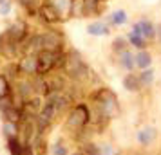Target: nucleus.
<instances>
[{
  "mask_svg": "<svg viewBox=\"0 0 161 155\" xmlns=\"http://www.w3.org/2000/svg\"><path fill=\"white\" fill-rule=\"evenodd\" d=\"M64 70H65L67 78L73 80V81H76V83L85 81L89 78V72H91V69H89V65L85 63L83 56H81L80 51H76V49H71L69 52H65V65H64Z\"/></svg>",
  "mask_w": 161,
  "mask_h": 155,
  "instance_id": "1",
  "label": "nucleus"
},
{
  "mask_svg": "<svg viewBox=\"0 0 161 155\" xmlns=\"http://www.w3.org/2000/svg\"><path fill=\"white\" fill-rule=\"evenodd\" d=\"M110 49H112V52H114V54H119V52L130 49L127 36H116L114 40H112V44H110Z\"/></svg>",
  "mask_w": 161,
  "mask_h": 155,
  "instance_id": "19",
  "label": "nucleus"
},
{
  "mask_svg": "<svg viewBox=\"0 0 161 155\" xmlns=\"http://www.w3.org/2000/svg\"><path fill=\"white\" fill-rule=\"evenodd\" d=\"M87 34L91 36H109L110 34V25L107 23V20H94L87 25Z\"/></svg>",
  "mask_w": 161,
  "mask_h": 155,
  "instance_id": "11",
  "label": "nucleus"
},
{
  "mask_svg": "<svg viewBox=\"0 0 161 155\" xmlns=\"http://www.w3.org/2000/svg\"><path fill=\"white\" fill-rule=\"evenodd\" d=\"M127 40H129V45H130V49H136V51H143V49H147V45H148V42H147L143 36H139L138 33H134V31H129L127 34Z\"/></svg>",
  "mask_w": 161,
  "mask_h": 155,
  "instance_id": "17",
  "label": "nucleus"
},
{
  "mask_svg": "<svg viewBox=\"0 0 161 155\" xmlns=\"http://www.w3.org/2000/svg\"><path fill=\"white\" fill-rule=\"evenodd\" d=\"M73 155H81V153H80V150H78V152H74V153H73Z\"/></svg>",
  "mask_w": 161,
  "mask_h": 155,
  "instance_id": "27",
  "label": "nucleus"
},
{
  "mask_svg": "<svg viewBox=\"0 0 161 155\" xmlns=\"http://www.w3.org/2000/svg\"><path fill=\"white\" fill-rule=\"evenodd\" d=\"M51 155H69V150L67 146H64V142H54L51 146Z\"/></svg>",
  "mask_w": 161,
  "mask_h": 155,
  "instance_id": "23",
  "label": "nucleus"
},
{
  "mask_svg": "<svg viewBox=\"0 0 161 155\" xmlns=\"http://www.w3.org/2000/svg\"><path fill=\"white\" fill-rule=\"evenodd\" d=\"M156 40L161 44V22L156 23Z\"/></svg>",
  "mask_w": 161,
  "mask_h": 155,
  "instance_id": "26",
  "label": "nucleus"
},
{
  "mask_svg": "<svg viewBox=\"0 0 161 155\" xmlns=\"http://www.w3.org/2000/svg\"><path fill=\"white\" fill-rule=\"evenodd\" d=\"M80 153L81 155H102V150H100L98 144L91 142V141H85L80 148Z\"/></svg>",
  "mask_w": 161,
  "mask_h": 155,
  "instance_id": "22",
  "label": "nucleus"
},
{
  "mask_svg": "<svg viewBox=\"0 0 161 155\" xmlns=\"http://www.w3.org/2000/svg\"><path fill=\"white\" fill-rule=\"evenodd\" d=\"M138 142L141 146H148V144H152L156 137H158V130L154 128V126H143L141 130L138 132Z\"/></svg>",
  "mask_w": 161,
  "mask_h": 155,
  "instance_id": "14",
  "label": "nucleus"
},
{
  "mask_svg": "<svg viewBox=\"0 0 161 155\" xmlns=\"http://www.w3.org/2000/svg\"><path fill=\"white\" fill-rule=\"evenodd\" d=\"M38 69L36 76H47L56 69H64L65 65V52H51V51H42L36 54Z\"/></svg>",
  "mask_w": 161,
  "mask_h": 155,
  "instance_id": "4",
  "label": "nucleus"
},
{
  "mask_svg": "<svg viewBox=\"0 0 161 155\" xmlns=\"http://www.w3.org/2000/svg\"><path fill=\"white\" fill-rule=\"evenodd\" d=\"M13 94V85L9 83V78L6 74H0V99Z\"/></svg>",
  "mask_w": 161,
  "mask_h": 155,
  "instance_id": "21",
  "label": "nucleus"
},
{
  "mask_svg": "<svg viewBox=\"0 0 161 155\" xmlns=\"http://www.w3.org/2000/svg\"><path fill=\"white\" fill-rule=\"evenodd\" d=\"M4 2H8V0H0V6H2V4H4Z\"/></svg>",
  "mask_w": 161,
  "mask_h": 155,
  "instance_id": "28",
  "label": "nucleus"
},
{
  "mask_svg": "<svg viewBox=\"0 0 161 155\" xmlns=\"http://www.w3.org/2000/svg\"><path fill=\"white\" fill-rule=\"evenodd\" d=\"M121 85L127 92H139L143 89L141 87V81H139V76L136 72H127L121 80Z\"/></svg>",
  "mask_w": 161,
  "mask_h": 155,
  "instance_id": "13",
  "label": "nucleus"
},
{
  "mask_svg": "<svg viewBox=\"0 0 161 155\" xmlns=\"http://www.w3.org/2000/svg\"><path fill=\"white\" fill-rule=\"evenodd\" d=\"M16 2H18L27 13H31V15H36L38 9H40V6H42L40 0H16Z\"/></svg>",
  "mask_w": 161,
  "mask_h": 155,
  "instance_id": "20",
  "label": "nucleus"
},
{
  "mask_svg": "<svg viewBox=\"0 0 161 155\" xmlns=\"http://www.w3.org/2000/svg\"><path fill=\"white\" fill-rule=\"evenodd\" d=\"M20 49H22V47L16 44L15 40H11L6 31L0 34V54H2V56L13 58V56H16V54L20 52Z\"/></svg>",
  "mask_w": 161,
  "mask_h": 155,
  "instance_id": "9",
  "label": "nucleus"
},
{
  "mask_svg": "<svg viewBox=\"0 0 161 155\" xmlns=\"http://www.w3.org/2000/svg\"><path fill=\"white\" fill-rule=\"evenodd\" d=\"M116 61L125 72H134V69H136V54L132 52V49H127V51L116 54Z\"/></svg>",
  "mask_w": 161,
  "mask_h": 155,
  "instance_id": "10",
  "label": "nucleus"
},
{
  "mask_svg": "<svg viewBox=\"0 0 161 155\" xmlns=\"http://www.w3.org/2000/svg\"><path fill=\"white\" fill-rule=\"evenodd\" d=\"M42 44H44V51L64 52L65 36L58 29H49V31H45V33H42Z\"/></svg>",
  "mask_w": 161,
  "mask_h": 155,
  "instance_id": "5",
  "label": "nucleus"
},
{
  "mask_svg": "<svg viewBox=\"0 0 161 155\" xmlns=\"http://www.w3.org/2000/svg\"><path fill=\"white\" fill-rule=\"evenodd\" d=\"M36 16L44 23H47V25H53V23H58V22H62V20H65V18L62 16V13L53 6L49 0H47V2H42V6L38 9Z\"/></svg>",
  "mask_w": 161,
  "mask_h": 155,
  "instance_id": "6",
  "label": "nucleus"
},
{
  "mask_svg": "<svg viewBox=\"0 0 161 155\" xmlns=\"http://www.w3.org/2000/svg\"><path fill=\"white\" fill-rule=\"evenodd\" d=\"M16 65H18L20 76H24V78H35L36 76L38 61H36V56L35 54H24Z\"/></svg>",
  "mask_w": 161,
  "mask_h": 155,
  "instance_id": "8",
  "label": "nucleus"
},
{
  "mask_svg": "<svg viewBox=\"0 0 161 155\" xmlns=\"http://www.w3.org/2000/svg\"><path fill=\"white\" fill-rule=\"evenodd\" d=\"M98 2H103V0H98Z\"/></svg>",
  "mask_w": 161,
  "mask_h": 155,
  "instance_id": "29",
  "label": "nucleus"
},
{
  "mask_svg": "<svg viewBox=\"0 0 161 155\" xmlns=\"http://www.w3.org/2000/svg\"><path fill=\"white\" fill-rule=\"evenodd\" d=\"M9 11H11V2H4V4H2V6H0V15L2 16H6L9 13Z\"/></svg>",
  "mask_w": 161,
  "mask_h": 155,
  "instance_id": "25",
  "label": "nucleus"
},
{
  "mask_svg": "<svg viewBox=\"0 0 161 155\" xmlns=\"http://www.w3.org/2000/svg\"><path fill=\"white\" fill-rule=\"evenodd\" d=\"M152 63H154V56L148 49H143V51L136 52V69L145 70V69H150Z\"/></svg>",
  "mask_w": 161,
  "mask_h": 155,
  "instance_id": "15",
  "label": "nucleus"
},
{
  "mask_svg": "<svg viewBox=\"0 0 161 155\" xmlns=\"http://www.w3.org/2000/svg\"><path fill=\"white\" fill-rule=\"evenodd\" d=\"M127 22H129V13L125 9H114L107 16V23H109L110 27H121Z\"/></svg>",
  "mask_w": 161,
  "mask_h": 155,
  "instance_id": "12",
  "label": "nucleus"
},
{
  "mask_svg": "<svg viewBox=\"0 0 161 155\" xmlns=\"http://www.w3.org/2000/svg\"><path fill=\"white\" fill-rule=\"evenodd\" d=\"M100 150H102V155H116L114 153V148L110 146V144H102Z\"/></svg>",
  "mask_w": 161,
  "mask_h": 155,
  "instance_id": "24",
  "label": "nucleus"
},
{
  "mask_svg": "<svg viewBox=\"0 0 161 155\" xmlns=\"http://www.w3.org/2000/svg\"><path fill=\"white\" fill-rule=\"evenodd\" d=\"M92 103L98 117L102 119H110L118 112V96L107 87H102L92 94Z\"/></svg>",
  "mask_w": 161,
  "mask_h": 155,
  "instance_id": "2",
  "label": "nucleus"
},
{
  "mask_svg": "<svg viewBox=\"0 0 161 155\" xmlns=\"http://www.w3.org/2000/svg\"><path fill=\"white\" fill-rule=\"evenodd\" d=\"M130 31L138 33L139 36H143L147 42H150V40H156V23H154L150 18H145V16H141L138 22L132 23Z\"/></svg>",
  "mask_w": 161,
  "mask_h": 155,
  "instance_id": "7",
  "label": "nucleus"
},
{
  "mask_svg": "<svg viewBox=\"0 0 161 155\" xmlns=\"http://www.w3.org/2000/svg\"><path fill=\"white\" fill-rule=\"evenodd\" d=\"M138 76H139V81H141V87L145 89V87H150L154 83V80H156V70L150 67V69H145V70H139Z\"/></svg>",
  "mask_w": 161,
  "mask_h": 155,
  "instance_id": "18",
  "label": "nucleus"
},
{
  "mask_svg": "<svg viewBox=\"0 0 161 155\" xmlns=\"http://www.w3.org/2000/svg\"><path fill=\"white\" fill-rule=\"evenodd\" d=\"M2 135L8 139L13 137H20V123H13V121H2Z\"/></svg>",
  "mask_w": 161,
  "mask_h": 155,
  "instance_id": "16",
  "label": "nucleus"
},
{
  "mask_svg": "<svg viewBox=\"0 0 161 155\" xmlns=\"http://www.w3.org/2000/svg\"><path fill=\"white\" fill-rule=\"evenodd\" d=\"M92 121V116H91V108H89L85 103H76L69 110L65 119V128L71 130L73 133H81L87 125Z\"/></svg>",
  "mask_w": 161,
  "mask_h": 155,
  "instance_id": "3",
  "label": "nucleus"
}]
</instances>
